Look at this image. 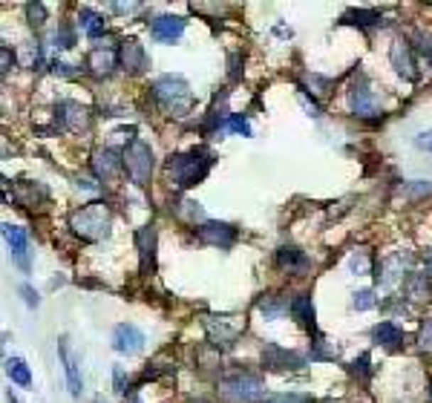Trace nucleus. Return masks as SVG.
I'll return each instance as SVG.
<instances>
[{
    "label": "nucleus",
    "mask_w": 432,
    "mask_h": 403,
    "mask_svg": "<svg viewBox=\"0 0 432 403\" xmlns=\"http://www.w3.org/2000/svg\"><path fill=\"white\" fill-rule=\"evenodd\" d=\"M210 167H213V153L205 150V147H193L188 153H179V156L168 158V179H171L173 188L188 190L207 176Z\"/></svg>",
    "instance_id": "1"
},
{
    "label": "nucleus",
    "mask_w": 432,
    "mask_h": 403,
    "mask_svg": "<svg viewBox=\"0 0 432 403\" xmlns=\"http://www.w3.org/2000/svg\"><path fill=\"white\" fill-rule=\"evenodd\" d=\"M110 225H113V210L107 208V202H90L70 216V227L87 242H98L104 237H110Z\"/></svg>",
    "instance_id": "2"
},
{
    "label": "nucleus",
    "mask_w": 432,
    "mask_h": 403,
    "mask_svg": "<svg viewBox=\"0 0 432 403\" xmlns=\"http://www.w3.org/2000/svg\"><path fill=\"white\" fill-rule=\"evenodd\" d=\"M153 98L165 107L171 115H188L193 107L190 87L182 75H158L153 81Z\"/></svg>",
    "instance_id": "3"
},
{
    "label": "nucleus",
    "mask_w": 432,
    "mask_h": 403,
    "mask_svg": "<svg viewBox=\"0 0 432 403\" xmlns=\"http://www.w3.org/2000/svg\"><path fill=\"white\" fill-rule=\"evenodd\" d=\"M220 397L225 403H265V383L251 372H237L220 380Z\"/></svg>",
    "instance_id": "4"
},
{
    "label": "nucleus",
    "mask_w": 432,
    "mask_h": 403,
    "mask_svg": "<svg viewBox=\"0 0 432 403\" xmlns=\"http://www.w3.org/2000/svg\"><path fill=\"white\" fill-rule=\"evenodd\" d=\"M124 170H127V176L133 179V185H147L150 176H153V150L147 141L141 139H133L124 150Z\"/></svg>",
    "instance_id": "5"
},
{
    "label": "nucleus",
    "mask_w": 432,
    "mask_h": 403,
    "mask_svg": "<svg viewBox=\"0 0 432 403\" xmlns=\"http://www.w3.org/2000/svg\"><path fill=\"white\" fill-rule=\"evenodd\" d=\"M205 331L210 343L220 349V345H231L242 331H245V317L237 314H207L205 317Z\"/></svg>",
    "instance_id": "6"
},
{
    "label": "nucleus",
    "mask_w": 432,
    "mask_h": 403,
    "mask_svg": "<svg viewBox=\"0 0 432 403\" xmlns=\"http://www.w3.org/2000/svg\"><path fill=\"white\" fill-rule=\"evenodd\" d=\"M349 109H352V115H357V119H363V122H377L384 115L381 101H377L374 90L363 78L349 87Z\"/></svg>",
    "instance_id": "7"
},
{
    "label": "nucleus",
    "mask_w": 432,
    "mask_h": 403,
    "mask_svg": "<svg viewBox=\"0 0 432 403\" xmlns=\"http://www.w3.org/2000/svg\"><path fill=\"white\" fill-rule=\"evenodd\" d=\"M55 122L70 133H81L90 127V109L81 107L78 101H61L55 107Z\"/></svg>",
    "instance_id": "8"
},
{
    "label": "nucleus",
    "mask_w": 432,
    "mask_h": 403,
    "mask_svg": "<svg viewBox=\"0 0 432 403\" xmlns=\"http://www.w3.org/2000/svg\"><path fill=\"white\" fill-rule=\"evenodd\" d=\"M262 366L271 369V372H286V369H303L306 360L297 352H288L277 343H268L262 349Z\"/></svg>",
    "instance_id": "9"
},
{
    "label": "nucleus",
    "mask_w": 432,
    "mask_h": 403,
    "mask_svg": "<svg viewBox=\"0 0 432 403\" xmlns=\"http://www.w3.org/2000/svg\"><path fill=\"white\" fill-rule=\"evenodd\" d=\"M196 237L205 245H220V248H231L237 242V227L228 222H202Z\"/></svg>",
    "instance_id": "10"
},
{
    "label": "nucleus",
    "mask_w": 432,
    "mask_h": 403,
    "mask_svg": "<svg viewBox=\"0 0 432 403\" xmlns=\"http://www.w3.org/2000/svg\"><path fill=\"white\" fill-rule=\"evenodd\" d=\"M113 349L119 355H139L144 349V334L133 323H119L113 328Z\"/></svg>",
    "instance_id": "11"
},
{
    "label": "nucleus",
    "mask_w": 432,
    "mask_h": 403,
    "mask_svg": "<svg viewBox=\"0 0 432 403\" xmlns=\"http://www.w3.org/2000/svg\"><path fill=\"white\" fill-rule=\"evenodd\" d=\"M188 21L179 18V15H158L153 23H150V35L158 41V43H173L182 38Z\"/></svg>",
    "instance_id": "12"
},
{
    "label": "nucleus",
    "mask_w": 432,
    "mask_h": 403,
    "mask_svg": "<svg viewBox=\"0 0 432 403\" xmlns=\"http://www.w3.org/2000/svg\"><path fill=\"white\" fill-rule=\"evenodd\" d=\"M122 167H124V153H119V150H113V147L98 150L95 158H92L95 176H98V179H107V182L116 179L119 173H122Z\"/></svg>",
    "instance_id": "13"
},
{
    "label": "nucleus",
    "mask_w": 432,
    "mask_h": 403,
    "mask_svg": "<svg viewBox=\"0 0 432 403\" xmlns=\"http://www.w3.org/2000/svg\"><path fill=\"white\" fill-rule=\"evenodd\" d=\"M119 55H122V67L130 72V75H141L144 70H147V52H144V46L136 41V38H127L124 43H122V49H119Z\"/></svg>",
    "instance_id": "14"
},
{
    "label": "nucleus",
    "mask_w": 432,
    "mask_h": 403,
    "mask_svg": "<svg viewBox=\"0 0 432 403\" xmlns=\"http://www.w3.org/2000/svg\"><path fill=\"white\" fill-rule=\"evenodd\" d=\"M389 61L395 67V72L406 81H418V70H415V58H412V49L406 41H395L392 49H389Z\"/></svg>",
    "instance_id": "15"
},
{
    "label": "nucleus",
    "mask_w": 432,
    "mask_h": 403,
    "mask_svg": "<svg viewBox=\"0 0 432 403\" xmlns=\"http://www.w3.org/2000/svg\"><path fill=\"white\" fill-rule=\"evenodd\" d=\"M116 64H119V58L113 49H107V46H95L90 55H87V70L95 75V78H110L116 72Z\"/></svg>",
    "instance_id": "16"
},
{
    "label": "nucleus",
    "mask_w": 432,
    "mask_h": 403,
    "mask_svg": "<svg viewBox=\"0 0 432 403\" xmlns=\"http://www.w3.org/2000/svg\"><path fill=\"white\" fill-rule=\"evenodd\" d=\"M4 240H6V245L12 248V257L18 259V265L23 268V271H29V257H26V251H29V237L23 234V227H18V225H4Z\"/></svg>",
    "instance_id": "17"
},
{
    "label": "nucleus",
    "mask_w": 432,
    "mask_h": 403,
    "mask_svg": "<svg viewBox=\"0 0 432 403\" xmlns=\"http://www.w3.org/2000/svg\"><path fill=\"white\" fill-rule=\"evenodd\" d=\"M404 294H406V300H409L412 306L429 303V300H432V282H429V276L412 271V274L404 279Z\"/></svg>",
    "instance_id": "18"
},
{
    "label": "nucleus",
    "mask_w": 432,
    "mask_h": 403,
    "mask_svg": "<svg viewBox=\"0 0 432 403\" xmlns=\"http://www.w3.org/2000/svg\"><path fill=\"white\" fill-rule=\"evenodd\" d=\"M58 352H61V363H64V372H67L70 394H72V397H81V392H84V380H81L78 360H75V355L70 352V343H67V340H61V343H58Z\"/></svg>",
    "instance_id": "19"
},
{
    "label": "nucleus",
    "mask_w": 432,
    "mask_h": 403,
    "mask_svg": "<svg viewBox=\"0 0 432 403\" xmlns=\"http://www.w3.org/2000/svg\"><path fill=\"white\" fill-rule=\"evenodd\" d=\"M136 248H139L141 271H153L156 268V227L153 225L136 230Z\"/></svg>",
    "instance_id": "20"
},
{
    "label": "nucleus",
    "mask_w": 432,
    "mask_h": 403,
    "mask_svg": "<svg viewBox=\"0 0 432 403\" xmlns=\"http://www.w3.org/2000/svg\"><path fill=\"white\" fill-rule=\"evenodd\" d=\"M372 340H374L377 345H384V349H389V352H398L401 345H404V340H406V334H404V328H398L395 323H377V326L372 328Z\"/></svg>",
    "instance_id": "21"
},
{
    "label": "nucleus",
    "mask_w": 432,
    "mask_h": 403,
    "mask_svg": "<svg viewBox=\"0 0 432 403\" xmlns=\"http://www.w3.org/2000/svg\"><path fill=\"white\" fill-rule=\"evenodd\" d=\"M277 265H280L283 271H288V274H306L311 262H308V257H306L300 248L283 245V248L277 251Z\"/></svg>",
    "instance_id": "22"
},
{
    "label": "nucleus",
    "mask_w": 432,
    "mask_h": 403,
    "mask_svg": "<svg viewBox=\"0 0 432 403\" xmlns=\"http://www.w3.org/2000/svg\"><path fill=\"white\" fill-rule=\"evenodd\" d=\"M256 308L265 314V320H280L283 314H288L291 311V303L286 300V297H259V303H256Z\"/></svg>",
    "instance_id": "23"
},
{
    "label": "nucleus",
    "mask_w": 432,
    "mask_h": 403,
    "mask_svg": "<svg viewBox=\"0 0 432 403\" xmlns=\"http://www.w3.org/2000/svg\"><path fill=\"white\" fill-rule=\"evenodd\" d=\"M409 257H404V254H395V257H389L384 265H381V274H377V285H392L395 279H401L404 276V262H406Z\"/></svg>",
    "instance_id": "24"
},
{
    "label": "nucleus",
    "mask_w": 432,
    "mask_h": 403,
    "mask_svg": "<svg viewBox=\"0 0 432 403\" xmlns=\"http://www.w3.org/2000/svg\"><path fill=\"white\" fill-rule=\"evenodd\" d=\"M291 317L303 326H311L314 328V303H311V294H297L291 300Z\"/></svg>",
    "instance_id": "25"
},
{
    "label": "nucleus",
    "mask_w": 432,
    "mask_h": 403,
    "mask_svg": "<svg viewBox=\"0 0 432 403\" xmlns=\"http://www.w3.org/2000/svg\"><path fill=\"white\" fill-rule=\"evenodd\" d=\"M381 12H374V9H352L349 15H343V23H355L360 29H374V26H381Z\"/></svg>",
    "instance_id": "26"
},
{
    "label": "nucleus",
    "mask_w": 432,
    "mask_h": 403,
    "mask_svg": "<svg viewBox=\"0 0 432 403\" xmlns=\"http://www.w3.org/2000/svg\"><path fill=\"white\" fill-rule=\"evenodd\" d=\"M6 375L12 377V383H18L23 389L32 386V372H29V366L21 358H6Z\"/></svg>",
    "instance_id": "27"
},
{
    "label": "nucleus",
    "mask_w": 432,
    "mask_h": 403,
    "mask_svg": "<svg viewBox=\"0 0 432 403\" xmlns=\"http://www.w3.org/2000/svg\"><path fill=\"white\" fill-rule=\"evenodd\" d=\"M78 23H81V29L87 32V38H92V41L104 35V18H101L98 12H92V9H81Z\"/></svg>",
    "instance_id": "28"
},
{
    "label": "nucleus",
    "mask_w": 432,
    "mask_h": 403,
    "mask_svg": "<svg viewBox=\"0 0 432 403\" xmlns=\"http://www.w3.org/2000/svg\"><path fill=\"white\" fill-rule=\"evenodd\" d=\"M38 196L46 199V190H43V188H35V185H29V182H21V185H18V202H21V205H32Z\"/></svg>",
    "instance_id": "29"
},
{
    "label": "nucleus",
    "mask_w": 432,
    "mask_h": 403,
    "mask_svg": "<svg viewBox=\"0 0 432 403\" xmlns=\"http://www.w3.org/2000/svg\"><path fill=\"white\" fill-rule=\"evenodd\" d=\"M349 372H352L360 383H369V377H372V360H369V355H360V358L349 366Z\"/></svg>",
    "instance_id": "30"
},
{
    "label": "nucleus",
    "mask_w": 432,
    "mask_h": 403,
    "mask_svg": "<svg viewBox=\"0 0 432 403\" xmlns=\"http://www.w3.org/2000/svg\"><path fill=\"white\" fill-rule=\"evenodd\" d=\"M401 193H404L406 199L429 196V193H432V182H406V185H401Z\"/></svg>",
    "instance_id": "31"
},
{
    "label": "nucleus",
    "mask_w": 432,
    "mask_h": 403,
    "mask_svg": "<svg viewBox=\"0 0 432 403\" xmlns=\"http://www.w3.org/2000/svg\"><path fill=\"white\" fill-rule=\"evenodd\" d=\"M52 46H58V49L75 46V32H72L70 26H58L55 32H52Z\"/></svg>",
    "instance_id": "32"
},
{
    "label": "nucleus",
    "mask_w": 432,
    "mask_h": 403,
    "mask_svg": "<svg viewBox=\"0 0 432 403\" xmlns=\"http://www.w3.org/2000/svg\"><path fill=\"white\" fill-rule=\"evenodd\" d=\"M265 403H314V400H311V394L283 392V394H271V397H265Z\"/></svg>",
    "instance_id": "33"
},
{
    "label": "nucleus",
    "mask_w": 432,
    "mask_h": 403,
    "mask_svg": "<svg viewBox=\"0 0 432 403\" xmlns=\"http://www.w3.org/2000/svg\"><path fill=\"white\" fill-rule=\"evenodd\" d=\"M349 268H352L355 274H369V251H366V248H357V251L352 254V259H349Z\"/></svg>",
    "instance_id": "34"
},
{
    "label": "nucleus",
    "mask_w": 432,
    "mask_h": 403,
    "mask_svg": "<svg viewBox=\"0 0 432 403\" xmlns=\"http://www.w3.org/2000/svg\"><path fill=\"white\" fill-rule=\"evenodd\" d=\"M418 345H421V352L432 355V320L421 323V328H418Z\"/></svg>",
    "instance_id": "35"
},
{
    "label": "nucleus",
    "mask_w": 432,
    "mask_h": 403,
    "mask_svg": "<svg viewBox=\"0 0 432 403\" xmlns=\"http://www.w3.org/2000/svg\"><path fill=\"white\" fill-rule=\"evenodd\" d=\"M26 18H29V23L35 29H40L43 21H46V6L43 4H26Z\"/></svg>",
    "instance_id": "36"
},
{
    "label": "nucleus",
    "mask_w": 432,
    "mask_h": 403,
    "mask_svg": "<svg viewBox=\"0 0 432 403\" xmlns=\"http://www.w3.org/2000/svg\"><path fill=\"white\" fill-rule=\"evenodd\" d=\"M374 306H377V300H374L372 288H363V291L355 294V308H357V311H369V308H374Z\"/></svg>",
    "instance_id": "37"
},
{
    "label": "nucleus",
    "mask_w": 432,
    "mask_h": 403,
    "mask_svg": "<svg viewBox=\"0 0 432 403\" xmlns=\"http://www.w3.org/2000/svg\"><path fill=\"white\" fill-rule=\"evenodd\" d=\"M225 127H228V130H234V133H239V136H254V133H251L248 119H242V115H228Z\"/></svg>",
    "instance_id": "38"
},
{
    "label": "nucleus",
    "mask_w": 432,
    "mask_h": 403,
    "mask_svg": "<svg viewBox=\"0 0 432 403\" xmlns=\"http://www.w3.org/2000/svg\"><path fill=\"white\" fill-rule=\"evenodd\" d=\"M412 41H415V49L423 52L429 61H432V35H426V32H412Z\"/></svg>",
    "instance_id": "39"
},
{
    "label": "nucleus",
    "mask_w": 432,
    "mask_h": 403,
    "mask_svg": "<svg viewBox=\"0 0 432 403\" xmlns=\"http://www.w3.org/2000/svg\"><path fill=\"white\" fill-rule=\"evenodd\" d=\"M21 297H23V303H26L29 308H38V306H40V297H38V291H35L29 282L21 285Z\"/></svg>",
    "instance_id": "40"
},
{
    "label": "nucleus",
    "mask_w": 432,
    "mask_h": 403,
    "mask_svg": "<svg viewBox=\"0 0 432 403\" xmlns=\"http://www.w3.org/2000/svg\"><path fill=\"white\" fill-rule=\"evenodd\" d=\"M0 61H4V67H0V72H4V75H9V70L15 67V52L4 43V46H0Z\"/></svg>",
    "instance_id": "41"
},
{
    "label": "nucleus",
    "mask_w": 432,
    "mask_h": 403,
    "mask_svg": "<svg viewBox=\"0 0 432 403\" xmlns=\"http://www.w3.org/2000/svg\"><path fill=\"white\" fill-rule=\"evenodd\" d=\"M52 72L61 75V78H75L78 75V70H72V64H67V61H52Z\"/></svg>",
    "instance_id": "42"
},
{
    "label": "nucleus",
    "mask_w": 432,
    "mask_h": 403,
    "mask_svg": "<svg viewBox=\"0 0 432 403\" xmlns=\"http://www.w3.org/2000/svg\"><path fill=\"white\" fill-rule=\"evenodd\" d=\"M300 101L306 104V109H308V112L314 115V119H320V115H323V109H320V104H317L314 98H308V92H306V90H300Z\"/></svg>",
    "instance_id": "43"
},
{
    "label": "nucleus",
    "mask_w": 432,
    "mask_h": 403,
    "mask_svg": "<svg viewBox=\"0 0 432 403\" xmlns=\"http://www.w3.org/2000/svg\"><path fill=\"white\" fill-rule=\"evenodd\" d=\"M185 208L179 210L182 216H188V219H202V208H199V202H182Z\"/></svg>",
    "instance_id": "44"
},
{
    "label": "nucleus",
    "mask_w": 432,
    "mask_h": 403,
    "mask_svg": "<svg viewBox=\"0 0 432 403\" xmlns=\"http://www.w3.org/2000/svg\"><path fill=\"white\" fill-rule=\"evenodd\" d=\"M415 147H418V150L432 153V130H429V133H421V136L415 139Z\"/></svg>",
    "instance_id": "45"
},
{
    "label": "nucleus",
    "mask_w": 432,
    "mask_h": 403,
    "mask_svg": "<svg viewBox=\"0 0 432 403\" xmlns=\"http://www.w3.org/2000/svg\"><path fill=\"white\" fill-rule=\"evenodd\" d=\"M113 377H116V389H119V392H124V369H122V366H116V369H113Z\"/></svg>",
    "instance_id": "46"
},
{
    "label": "nucleus",
    "mask_w": 432,
    "mask_h": 403,
    "mask_svg": "<svg viewBox=\"0 0 432 403\" xmlns=\"http://www.w3.org/2000/svg\"><path fill=\"white\" fill-rule=\"evenodd\" d=\"M78 188H84V190H98V185H95L92 179H87V176H78Z\"/></svg>",
    "instance_id": "47"
},
{
    "label": "nucleus",
    "mask_w": 432,
    "mask_h": 403,
    "mask_svg": "<svg viewBox=\"0 0 432 403\" xmlns=\"http://www.w3.org/2000/svg\"><path fill=\"white\" fill-rule=\"evenodd\" d=\"M113 9H116V12H136L139 4H113Z\"/></svg>",
    "instance_id": "48"
},
{
    "label": "nucleus",
    "mask_w": 432,
    "mask_h": 403,
    "mask_svg": "<svg viewBox=\"0 0 432 403\" xmlns=\"http://www.w3.org/2000/svg\"><path fill=\"white\" fill-rule=\"evenodd\" d=\"M423 259H426V271H432V251H426V257H423Z\"/></svg>",
    "instance_id": "49"
}]
</instances>
